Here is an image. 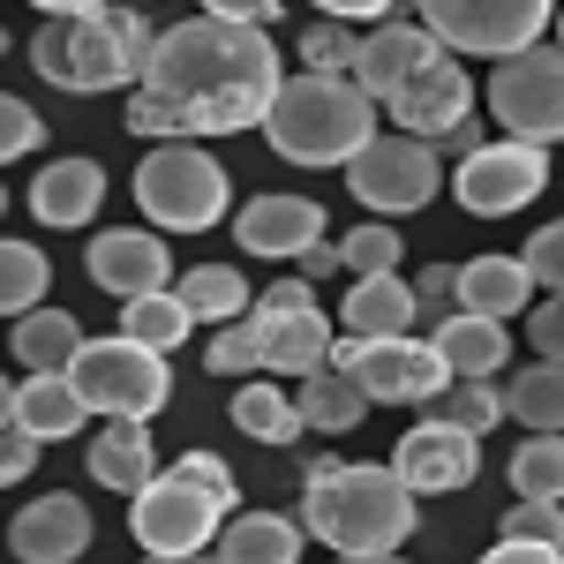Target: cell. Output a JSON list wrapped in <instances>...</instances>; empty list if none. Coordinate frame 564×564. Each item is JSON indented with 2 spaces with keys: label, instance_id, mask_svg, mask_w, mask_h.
I'll use <instances>...</instances> for the list:
<instances>
[{
  "label": "cell",
  "instance_id": "44dd1931",
  "mask_svg": "<svg viewBox=\"0 0 564 564\" xmlns=\"http://www.w3.org/2000/svg\"><path fill=\"white\" fill-rule=\"evenodd\" d=\"M430 347L452 377H497L512 361V339L497 316H475V308H452L444 324H430Z\"/></svg>",
  "mask_w": 564,
  "mask_h": 564
},
{
  "label": "cell",
  "instance_id": "2e32d148",
  "mask_svg": "<svg viewBox=\"0 0 564 564\" xmlns=\"http://www.w3.org/2000/svg\"><path fill=\"white\" fill-rule=\"evenodd\" d=\"M8 550L23 564H76L90 550V505L76 489H53V497H31L15 527H8Z\"/></svg>",
  "mask_w": 564,
  "mask_h": 564
},
{
  "label": "cell",
  "instance_id": "d6a6232c",
  "mask_svg": "<svg viewBox=\"0 0 564 564\" xmlns=\"http://www.w3.org/2000/svg\"><path fill=\"white\" fill-rule=\"evenodd\" d=\"M121 332L143 339V347H159V354H174L181 339L196 332V316L174 302V286H151V294H129V302H121Z\"/></svg>",
  "mask_w": 564,
  "mask_h": 564
},
{
  "label": "cell",
  "instance_id": "c3c4849f",
  "mask_svg": "<svg viewBox=\"0 0 564 564\" xmlns=\"http://www.w3.org/2000/svg\"><path fill=\"white\" fill-rule=\"evenodd\" d=\"M31 8H45V15H68V8H98V0H31Z\"/></svg>",
  "mask_w": 564,
  "mask_h": 564
},
{
  "label": "cell",
  "instance_id": "e575fe53",
  "mask_svg": "<svg viewBox=\"0 0 564 564\" xmlns=\"http://www.w3.org/2000/svg\"><path fill=\"white\" fill-rule=\"evenodd\" d=\"M512 489L520 497H564V444H557V430H534L512 452Z\"/></svg>",
  "mask_w": 564,
  "mask_h": 564
},
{
  "label": "cell",
  "instance_id": "836d02e7",
  "mask_svg": "<svg viewBox=\"0 0 564 564\" xmlns=\"http://www.w3.org/2000/svg\"><path fill=\"white\" fill-rule=\"evenodd\" d=\"M53 286V263L31 241H0V316H23L31 302H45Z\"/></svg>",
  "mask_w": 564,
  "mask_h": 564
},
{
  "label": "cell",
  "instance_id": "8d00e7d4",
  "mask_svg": "<svg viewBox=\"0 0 564 564\" xmlns=\"http://www.w3.org/2000/svg\"><path fill=\"white\" fill-rule=\"evenodd\" d=\"M505 534H512V542H534V550H564V512H557V497H520V505L505 512Z\"/></svg>",
  "mask_w": 564,
  "mask_h": 564
},
{
  "label": "cell",
  "instance_id": "60d3db41",
  "mask_svg": "<svg viewBox=\"0 0 564 564\" xmlns=\"http://www.w3.org/2000/svg\"><path fill=\"white\" fill-rule=\"evenodd\" d=\"M39 436L23 430V422H0V489H15V481L31 475V467H39Z\"/></svg>",
  "mask_w": 564,
  "mask_h": 564
},
{
  "label": "cell",
  "instance_id": "ab89813d",
  "mask_svg": "<svg viewBox=\"0 0 564 564\" xmlns=\"http://www.w3.org/2000/svg\"><path fill=\"white\" fill-rule=\"evenodd\" d=\"M354 39H361V31H347L339 15H324V23H308V31H302V61H308V68H347Z\"/></svg>",
  "mask_w": 564,
  "mask_h": 564
},
{
  "label": "cell",
  "instance_id": "6da1fadb",
  "mask_svg": "<svg viewBox=\"0 0 564 564\" xmlns=\"http://www.w3.org/2000/svg\"><path fill=\"white\" fill-rule=\"evenodd\" d=\"M129 90V135H241L279 90V45L263 39V23L188 15L174 31H151Z\"/></svg>",
  "mask_w": 564,
  "mask_h": 564
},
{
  "label": "cell",
  "instance_id": "9c48e42d",
  "mask_svg": "<svg viewBox=\"0 0 564 564\" xmlns=\"http://www.w3.org/2000/svg\"><path fill=\"white\" fill-rule=\"evenodd\" d=\"M489 106H497V129L520 135V143H557L564 135V61L550 39H527L512 53H497V76H489Z\"/></svg>",
  "mask_w": 564,
  "mask_h": 564
},
{
  "label": "cell",
  "instance_id": "1f68e13d",
  "mask_svg": "<svg viewBox=\"0 0 564 564\" xmlns=\"http://www.w3.org/2000/svg\"><path fill=\"white\" fill-rule=\"evenodd\" d=\"M422 406H430L436 422L467 430V436L497 430V414H505V399H497V377H444V384H436Z\"/></svg>",
  "mask_w": 564,
  "mask_h": 564
},
{
  "label": "cell",
  "instance_id": "d6986e66",
  "mask_svg": "<svg viewBox=\"0 0 564 564\" xmlns=\"http://www.w3.org/2000/svg\"><path fill=\"white\" fill-rule=\"evenodd\" d=\"M98 204H106V166L98 159H45L39 181H31V218L39 226H61V234L90 226Z\"/></svg>",
  "mask_w": 564,
  "mask_h": 564
},
{
  "label": "cell",
  "instance_id": "d590c367",
  "mask_svg": "<svg viewBox=\"0 0 564 564\" xmlns=\"http://www.w3.org/2000/svg\"><path fill=\"white\" fill-rule=\"evenodd\" d=\"M399 257H406V241H399V226H384V218L354 226L347 241H339V263L347 271H399Z\"/></svg>",
  "mask_w": 564,
  "mask_h": 564
},
{
  "label": "cell",
  "instance_id": "681fc988",
  "mask_svg": "<svg viewBox=\"0 0 564 564\" xmlns=\"http://www.w3.org/2000/svg\"><path fill=\"white\" fill-rule=\"evenodd\" d=\"M8 414H15V384L0 377V422H8Z\"/></svg>",
  "mask_w": 564,
  "mask_h": 564
},
{
  "label": "cell",
  "instance_id": "8992f818",
  "mask_svg": "<svg viewBox=\"0 0 564 564\" xmlns=\"http://www.w3.org/2000/svg\"><path fill=\"white\" fill-rule=\"evenodd\" d=\"M332 354V316L316 302H263L226 316L212 347H204V369L212 377H302Z\"/></svg>",
  "mask_w": 564,
  "mask_h": 564
},
{
  "label": "cell",
  "instance_id": "7a4b0ae2",
  "mask_svg": "<svg viewBox=\"0 0 564 564\" xmlns=\"http://www.w3.org/2000/svg\"><path fill=\"white\" fill-rule=\"evenodd\" d=\"M414 505H422V497L391 475V467H369V459H308L302 512H294V520H302V534H316L324 550L369 564V557H399V550H406V534L422 527Z\"/></svg>",
  "mask_w": 564,
  "mask_h": 564
},
{
  "label": "cell",
  "instance_id": "5b68a950",
  "mask_svg": "<svg viewBox=\"0 0 564 564\" xmlns=\"http://www.w3.org/2000/svg\"><path fill=\"white\" fill-rule=\"evenodd\" d=\"M143 53H151V23L135 8H113V0L45 15L31 31V68L53 90H129Z\"/></svg>",
  "mask_w": 564,
  "mask_h": 564
},
{
  "label": "cell",
  "instance_id": "bcb514c9",
  "mask_svg": "<svg viewBox=\"0 0 564 564\" xmlns=\"http://www.w3.org/2000/svg\"><path fill=\"white\" fill-rule=\"evenodd\" d=\"M324 15H339V23H377V15H391L399 0H316Z\"/></svg>",
  "mask_w": 564,
  "mask_h": 564
},
{
  "label": "cell",
  "instance_id": "9a60e30c",
  "mask_svg": "<svg viewBox=\"0 0 564 564\" xmlns=\"http://www.w3.org/2000/svg\"><path fill=\"white\" fill-rule=\"evenodd\" d=\"M391 475L406 481L414 497H459L467 481L481 475V452L467 430H452V422H414V430L399 436V452H391Z\"/></svg>",
  "mask_w": 564,
  "mask_h": 564
},
{
  "label": "cell",
  "instance_id": "277c9868",
  "mask_svg": "<svg viewBox=\"0 0 564 564\" xmlns=\"http://www.w3.org/2000/svg\"><path fill=\"white\" fill-rule=\"evenodd\" d=\"M241 505V481H234V467L218 459V452H181L174 467H159V475L143 481V489H129V534L143 557H204L212 550L218 520Z\"/></svg>",
  "mask_w": 564,
  "mask_h": 564
},
{
  "label": "cell",
  "instance_id": "ba28073f",
  "mask_svg": "<svg viewBox=\"0 0 564 564\" xmlns=\"http://www.w3.org/2000/svg\"><path fill=\"white\" fill-rule=\"evenodd\" d=\"M68 384L84 399V414H129V422H151L166 399H174V369L166 354L113 332V339H76L68 354Z\"/></svg>",
  "mask_w": 564,
  "mask_h": 564
},
{
  "label": "cell",
  "instance_id": "4dcf8cb0",
  "mask_svg": "<svg viewBox=\"0 0 564 564\" xmlns=\"http://www.w3.org/2000/svg\"><path fill=\"white\" fill-rule=\"evenodd\" d=\"M505 414H520L527 430H557V422H564V369H557V354H534L520 377L505 384Z\"/></svg>",
  "mask_w": 564,
  "mask_h": 564
},
{
  "label": "cell",
  "instance_id": "8fae6325",
  "mask_svg": "<svg viewBox=\"0 0 564 564\" xmlns=\"http://www.w3.org/2000/svg\"><path fill=\"white\" fill-rule=\"evenodd\" d=\"M324 361L347 369L354 384H361V399H377V406H422V399L452 377V369L436 361L430 339H406V332H377V339L347 332V339H332Z\"/></svg>",
  "mask_w": 564,
  "mask_h": 564
},
{
  "label": "cell",
  "instance_id": "5bb4252c",
  "mask_svg": "<svg viewBox=\"0 0 564 564\" xmlns=\"http://www.w3.org/2000/svg\"><path fill=\"white\" fill-rule=\"evenodd\" d=\"M377 106H384L406 135H422V143H430V135H444L459 113H475V76L459 68V53H444V45H436L430 61H414V68H406Z\"/></svg>",
  "mask_w": 564,
  "mask_h": 564
},
{
  "label": "cell",
  "instance_id": "d4e9b609",
  "mask_svg": "<svg viewBox=\"0 0 564 564\" xmlns=\"http://www.w3.org/2000/svg\"><path fill=\"white\" fill-rule=\"evenodd\" d=\"M339 324L377 339V332H414V286L399 271H354L347 302H339Z\"/></svg>",
  "mask_w": 564,
  "mask_h": 564
},
{
  "label": "cell",
  "instance_id": "74e56055",
  "mask_svg": "<svg viewBox=\"0 0 564 564\" xmlns=\"http://www.w3.org/2000/svg\"><path fill=\"white\" fill-rule=\"evenodd\" d=\"M520 271H527L534 294H557V279H564V234H557V226H534V234H527Z\"/></svg>",
  "mask_w": 564,
  "mask_h": 564
},
{
  "label": "cell",
  "instance_id": "83f0119b",
  "mask_svg": "<svg viewBox=\"0 0 564 564\" xmlns=\"http://www.w3.org/2000/svg\"><path fill=\"white\" fill-rule=\"evenodd\" d=\"M226 414H234V430L241 436H257V444H302V414H294V391H279L271 377H241V391L226 399Z\"/></svg>",
  "mask_w": 564,
  "mask_h": 564
},
{
  "label": "cell",
  "instance_id": "ffe728a7",
  "mask_svg": "<svg viewBox=\"0 0 564 564\" xmlns=\"http://www.w3.org/2000/svg\"><path fill=\"white\" fill-rule=\"evenodd\" d=\"M430 53H436V39L422 31V23H391V15H377V31H369V39H354L347 76L369 90V98H384V90L399 84L414 61H430Z\"/></svg>",
  "mask_w": 564,
  "mask_h": 564
},
{
  "label": "cell",
  "instance_id": "ac0fdd59",
  "mask_svg": "<svg viewBox=\"0 0 564 564\" xmlns=\"http://www.w3.org/2000/svg\"><path fill=\"white\" fill-rule=\"evenodd\" d=\"M324 204L316 196H249L241 218H234V241L249 249V257H271V263H294L324 234Z\"/></svg>",
  "mask_w": 564,
  "mask_h": 564
},
{
  "label": "cell",
  "instance_id": "f1b7e54d",
  "mask_svg": "<svg viewBox=\"0 0 564 564\" xmlns=\"http://www.w3.org/2000/svg\"><path fill=\"white\" fill-rule=\"evenodd\" d=\"M166 286H174V302L188 308L196 324H226V316L249 308V279H241L234 263H196V271H174Z\"/></svg>",
  "mask_w": 564,
  "mask_h": 564
},
{
  "label": "cell",
  "instance_id": "b9f144b4",
  "mask_svg": "<svg viewBox=\"0 0 564 564\" xmlns=\"http://www.w3.org/2000/svg\"><path fill=\"white\" fill-rule=\"evenodd\" d=\"M452 263H430L422 279H414V324H444L452 316Z\"/></svg>",
  "mask_w": 564,
  "mask_h": 564
},
{
  "label": "cell",
  "instance_id": "4fadbf2b",
  "mask_svg": "<svg viewBox=\"0 0 564 564\" xmlns=\"http://www.w3.org/2000/svg\"><path fill=\"white\" fill-rule=\"evenodd\" d=\"M422 8V31L444 53H512L527 39H550V0H414Z\"/></svg>",
  "mask_w": 564,
  "mask_h": 564
},
{
  "label": "cell",
  "instance_id": "816d5d0a",
  "mask_svg": "<svg viewBox=\"0 0 564 564\" xmlns=\"http://www.w3.org/2000/svg\"><path fill=\"white\" fill-rule=\"evenodd\" d=\"M0 204H8V196H0Z\"/></svg>",
  "mask_w": 564,
  "mask_h": 564
},
{
  "label": "cell",
  "instance_id": "cb8c5ba5",
  "mask_svg": "<svg viewBox=\"0 0 564 564\" xmlns=\"http://www.w3.org/2000/svg\"><path fill=\"white\" fill-rule=\"evenodd\" d=\"M452 302L475 308V316L512 324V316L534 302V286H527L520 257H475V263H452Z\"/></svg>",
  "mask_w": 564,
  "mask_h": 564
},
{
  "label": "cell",
  "instance_id": "ee69618b",
  "mask_svg": "<svg viewBox=\"0 0 564 564\" xmlns=\"http://www.w3.org/2000/svg\"><path fill=\"white\" fill-rule=\"evenodd\" d=\"M294 271H302L308 286H316V279H339V271H347V263H339V249H332V241H324V234H316V241H308L302 257H294Z\"/></svg>",
  "mask_w": 564,
  "mask_h": 564
},
{
  "label": "cell",
  "instance_id": "e0dca14e",
  "mask_svg": "<svg viewBox=\"0 0 564 564\" xmlns=\"http://www.w3.org/2000/svg\"><path fill=\"white\" fill-rule=\"evenodd\" d=\"M84 271L113 294V302H129V294L166 286V279H174V257H166V241H159V234H143V226H113V234H90Z\"/></svg>",
  "mask_w": 564,
  "mask_h": 564
},
{
  "label": "cell",
  "instance_id": "30bf717a",
  "mask_svg": "<svg viewBox=\"0 0 564 564\" xmlns=\"http://www.w3.org/2000/svg\"><path fill=\"white\" fill-rule=\"evenodd\" d=\"M436 181H444V159H436L422 135H369L361 151H347V188L361 212L377 218H406L422 212V204H436Z\"/></svg>",
  "mask_w": 564,
  "mask_h": 564
},
{
  "label": "cell",
  "instance_id": "4316f807",
  "mask_svg": "<svg viewBox=\"0 0 564 564\" xmlns=\"http://www.w3.org/2000/svg\"><path fill=\"white\" fill-rule=\"evenodd\" d=\"M294 414H302V430H316V436H347V430H361L369 399H361V384H354L347 369L316 361V369H302V391H294Z\"/></svg>",
  "mask_w": 564,
  "mask_h": 564
},
{
  "label": "cell",
  "instance_id": "f35d334b",
  "mask_svg": "<svg viewBox=\"0 0 564 564\" xmlns=\"http://www.w3.org/2000/svg\"><path fill=\"white\" fill-rule=\"evenodd\" d=\"M39 143H45V121L15 98V90H0V166H8V159H31Z\"/></svg>",
  "mask_w": 564,
  "mask_h": 564
},
{
  "label": "cell",
  "instance_id": "3957f363",
  "mask_svg": "<svg viewBox=\"0 0 564 564\" xmlns=\"http://www.w3.org/2000/svg\"><path fill=\"white\" fill-rule=\"evenodd\" d=\"M257 129L286 166H347V151L377 135V98L347 68H302V76H279Z\"/></svg>",
  "mask_w": 564,
  "mask_h": 564
},
{
  "label": "cell",
  "instance_id": "f6af8a7d",
  "mask_svg": "<svg viewBox=\"0 0 564 564\" xmlns=\"http://www.w3.org/2000/svg\"><path fill=\"white\" fill-rule=\"evenodd\" d=\"M286 0H204V15H226V23H271Z\"/></svg>",
  "mask_w": 564,
  "mask_h": 564
},
{
  "label": "cell",
  "instance_id": "603a6c76",
  "mask_svg": "<svg viewBox=\"0 0 564 564\" xmlns=\"http://www.w3.org/2000/svg\"><path fill=\"white\" fill-rule=\"evenodd\" d=\"M212 550L226 564H294L302 557V520H286V512H226L212 534Z\"/></svg>",
  "mask_w": 564,
  "mask_h": 564
},
{
  "label": "cell",
  "instance_id": "f907efd6",
  "mask_svg": "<svg viewBox=\"0 0 564 564\" xmlns=\"http://www.w3.org/2000/svg\"><path fill=\"white\" fill-rule=\"evenodd\" d=\"M0 53H8V31H0Z\"/></svg>",
  "mask_w": 564,
  "mask_h": 564
},
{
  "label": "cell",
  "instance_id": "7c38bea8",
  "mask_svg": "<svg viewBox=\"0 0 564 564\" xmlns=\"http://www.w3.org/2000/svg\"><path fill=\"white\" fill-rule=\"evenodd\" d=\"M542 188H550V143H520V135H481L452 174V196L475 218H512Z\"/></svg>",
  "mask_w": 564,
  "mask_h": 564
},
{
  "label": "cell",
  "instance_id": "7bdbcfd3",
  "mask_svg": "<svg viewBox=\"0 0 564 564\" xmlns=\"http://www.w3.org/2000/svg\"><path fill=\"white\" fill-rule=\"evenodd\" d=\"M520 316H527V347H534V354H564V308H557V294H534Z\"/></svg>",
  "mask_w": 564,
  "mask_h": 564
},
{
  "label": "cell",
  "instance_id": "7dc6e473",
  "mask_svg": "<svg viewBox=\"0 0 564 564\" xmlns=\"http://www.w3.org/2000/svg\"><path fill=\"white\" fill-rule=\"evenodd\" d=\"M497 564H557V550H534V542H512V534H497Z\"/></svg>",
  "mask_w": 564,
  "mask_h": 564
},
{
  "label": "cell",
  "instance_id": "f546056e",
  "mask_svg": "<svg viewBox=\"0 0 564 564\" xmlns=\"http://www.w3.org/2000/svg\"><path fill=\"white\" fill-rule=\"evenodd\" d=\"M8 324H15V361L23 369H68V354L84 339V324L68 308H45V302H31L23 316H8Z\"/></svg>",
  "mask_w": 564,
  "mask_h": 564
},
{
  "label": "cell",
  "instance_id": "484cf974",
  "mask_svg": "<svg viewBox=\"0 0 564 564\" xmlns=\"http://www.w3.org/2000/svg\"><path fill=\"white\" fill-rule=\"evenodd\" d=\"M8 422H23L39 444H61V436L84 430V399L68 384V369H31V377L15 384V414H8Z\"/></svg>",
  "mask_w": 564,
  "mask_h": 564
},
{
  "label": "cell",
  "instance_id": "52a82bcc",
  "mask_svg": "<svg viewBox=\"0 0 564 564\" xmlns=\"http://www.w3.org/2000/svg\"><path fill=\"white\" fill-rule=\"evenodd\" d=\"M234 204V181L196 135H159V151L135 166V212L159 234H204Z\"/></svg>",
  "mask_w": 564,
  "mask_h": 564
},
{
  "label": "cell",
  "instance_id": "7402d4cb",
  "mask_svg": "<svg viewBox=\"0 0 564 564\" xmlns=\"http://www.w3.org/2000/svg\"><path fill=\"white\" fill-rule=\"evenodd\" d=\"M159 475V452H151V422H129V414H106V430L90 436V481L129 497Z\"/></svg>",
  "mask_w": 564,
  "mask_h": 564
}]
</instances>
